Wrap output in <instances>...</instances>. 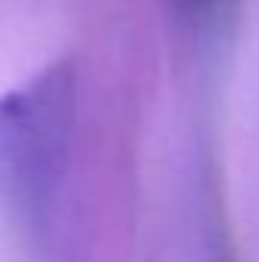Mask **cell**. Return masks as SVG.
Returning a JSON list of instances; mask_svg holds the SVG:
<instances>
[{"label":"cell","instance_id":"cell-1","mask_svg":"<svg viewBox=\"0 0 259 262\" xmlns=\"http://www.w3.org/2000/svg\"><path fill=\"white\" fill-rule=\"evenodd\" d=\"M76 70L55 61L0 98V207L31 262H64Z\"/></svg>","mask_w":259,"mask_h":262},{"label":"cell","instance_id":"cell-2","mask_svg":"<svg viewBox=\"0 0 259 262\" xmlns=\"http://www.w3.org/2000/svg\"><path fill=\"white\" fill-rule=\"evenodd\" d=\"M180 3H183V6H189L192 12H204V9H210L217 0H180Z\"/></svg>","mask_w":259,"mask_h":262},{"label":"cell","instance_id":"cell-3","mask_svg":"<svg viewBox=\"0 0 259 262\" xmlns=\"http://www.w3.org/2000/svg\"><path fill=\"white\" fill-rule=\"evenodd\" d=\"M217 262H232V259H229V256H220V259H217Z\"/></svg>","mask_w":259,"mask_h":262}]
</instances>
